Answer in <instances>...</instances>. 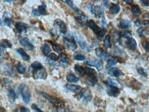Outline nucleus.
<instances>
[{"instance_id": "obj_26", "label": "nucleus", "mask_w": 149, "mask_h": 112, "mask_svg": "<svg viewBox=\"0 0 149 112\" xmlns=\"http://www.w3.org/2000/svg\"><path fill=\"white\" fill-rule=\"evenodd\" d=\"M131 23L128 20H121L119 23V27L122 29H128L131 28Z\"/></svg>"}, {"instance_id": "obj_16", "label": "nucleus", "mask_w": 149, "mask_h": 112, "mask_svg": "<svg viewBox=\"0 0 149 112\" xmlns=\"http://www.w3.org/2000/svg\"><path fill=\"white\" fill-rule=\"evenodd\" d=\"M107 94L109 95L110 96H113V97H116V96H117L120 94L119 88H118V87L111 85V86L109 87L108 90H107Z\"/></svg>"}, {"instance_id": "obj_45", "label": "nucleus", "mask_w": 149, "mask_h": 112, "mask_svg": "<svg viewBox=\"0 0 149 112\" xmlns=\"http://www.w3.org/2000/svg\"><path fill=\"white\" fill-rule=\"evenodd\" d=\"M143 47L146 52L149 53V43L148 42H144L143 43Z\"/></svg>"}, {"instance_id": "obj_3", "label": "nucleus", "mask_w": 149, "mask_h": 112, "mask_svg": "<svg viewBox=\"0 0 149 112\" xmlns=\"http://www.w3.org/2000/svg\"><path fill=\"white\" fill-rule=\"evenodd\" d=\"M39 94H41L42 96H43L45 99L49 100V101L54 106V107H56L57 108H60L61 107V105H62V104L61 103L60 100H59L57 98L54 97V96H51V95H49L45 92H40Z\"/></svg>"}, {"instance_id": "obj_44", "label": "nucleus", "mask_w": 149, "mask_h": 112, "mask_svg": "<svg viewBox=\"0 0 149 112\" xmlns=\"http://www.w3.org/2000/svg\"><path fill=\"white\" fill-rule=\"evenodd\" d=\"M48 58H51V59L55 61H57L58 60V56L55 54V53H51L50 54H49Z\"/></svg>"}, {"instance_id": "obj_5", "label": "nucleus", "mask_w": 149, "mask_h": 112, "mask_svg": "<svg viewBox=\"0 0 149 112\" xmlns=\"http://www.w3.org/2000/svg\"><path fill=\"white\" fill-rule=\"evenodd\" d=\"M91 98H92V95H91V91L89 89L82 90L78 96V98H79L83 102H88L91 99Z\"/></svg>"}, {"instance_id": "obj_20", "label": "nucleus", "mask_w": 149, "mask_h": 112, "mask_svg": "<svg viewBox=\"0 0 149 112\" xmlns=\"http://www.w3.org/2000/svg\"><path fill=\"white\" fill-rule=\"evenodd\" d=\"M15 28L19 33H26L27 31V26L24 23L17 22L15 24Z\"/></svg>"}, {"instance_id": "obj_9", "label": "nucleus", "mask_w": 149, "mask_h": 112, "mask_svg": "<svg viewBox=\"0 0 149 112\" xmlns=\"http://www.w3.org/2000/svg\"><path fill=\"white\" fill-rule=\"evenodd\" d=\"M47 76V74L44 67L38 70H33V77L35 79H45Z\"/></svg>"}, {"instance_id": "obj_11", "label": "nucleus", "mask_w": 149, "mask_h": 112, "mask_svg": "<svg viewBox=\"0 0 149 112\" xmlns=\"http://www.w3.org/2000/svg\"><path fill=\"white\" fill-rule=\"evenodd\" d=\"M54 25L58 28L59 30L62 34H65L68 30L66 24L61 19H56L54 21Z\"/></svg>"}, {"instance_id": "obj_7", "label": "nucleus", "mask_w": 149, "mask_h": 112, "mask_svg": "<svg viewBox=\"0 0 149 112\" xmlns=\"http://www.w3.org/2000/svg\"><path fill=\"white\" fill-rule=\"evenodd\" d=\"M63 43L65 46L68 50L73 51L76 48V44L75 43V39L74 38L64 37Z\"/></svg>"}, {"instance_id": "obj_51", "label": "nucleus", "mask_w": 149, "mask_h": 112, "mask_svg": "<svg viewBox=\"0 0 149 112\" xmlns=\"http://www.w3.org/2000/svg\"><path fill=\"white\" fill-rule=\"evenodd\" d=\"M20 111H22V112H29L30 110L28 109L27 108H24V107H22V108H21V109H20Z\"/></svg>"}, {"instance_id": "obj_24", "label": "nucleus", "mask_w": 149, "mask_h": 112, "mask_svg": "<svg viewBox=\"0 0 149 112\" xmlns=\"http://www.w3.org/2000/svg\"><path fill=\"white\" fill-rule=\"evenodd\" d=\"M61 58V65H68L70 64V58L68 56V55L65 53H62L60 56Z\"/></svg>"}, {"instance_id": "obj_29", "label": "nucleus", "mask_w": 149, "mask_h": 112, "mask_svg": "<svg viewBox=\"0 0 149 112\" xmlns=\"http://www.w3.org/2000/svg\"><path fill=\"white\" fill-rule=\"evenodd\" d=\"M109 10L111 11V13H112L113 14H118L120 10V7L117 4L112 3V4L110 6Z\"/></svg>"}, {"instance_id": "obj_34", "label": "nucleus", "mask_w": 149, "mask_h": 112, "mask_svg": "<svg viewBox=\"0 0 149 112\" xmlns=\"http://www.w3.org/2000/svg\"><path fill=\"white\" fill-rule=\"evenodd\" d=\"M42 51H43V53L44 55H47L48 54H49L51 52V48L49 47V45L47 44V43H45L43 45V48H42Z\"/></svg>"}, {"instance_id": "obj_47", "label": "nucleus", "mask_w": 149, "mask_h": 112, "mask_svg": "<svg viewBox=\"0 0 149 112\" xmlns=\"http://www.w3.org/2000/svg\"><path fill=\"white\" fill-rule=\"evenodd\" d=\"M32 14H33L34 15H35V16H37V17L41 16V14H40V13L39 12V10H38V9H37V10H36V9H32Z\"/></svg>"}, {"instance_id": "obj_21", "label": "nucleus", "mask_w": 149, "mask_h": 112, "mask_svg": "<svg viewBox=\"0 0 149 112\" xmlns=\"http://www.w3.org/2000/svg\"><path fill=\"white\" fill-rule=\"evenodd\" d=\"M65 87L66 90H68V91H70V92H78V91L81 90V87L80 86V85L67 84V85H65Z\"/></svg>"}, {"instance_id": "obj_36", "label": "nucleus", "mask_w": 149, "mask_h": 112, "mask_svg": "<svg viewBox=\"0 0 149 112\" xmlns=\"http://www.w3.org/2000/svg\"><path fill=\"white\" fill-rule=\"evenodd\" d=\"M131 12L135 15H139L141 14V10L139 7L137 5H133L131 8Z\"/></svg>"}, {"instance_id": "obj_46", "label": "nucleus", "mask_w": 149, "mask_h": 112, "mask_svg": "<svg viewBox=\"0 0 149 112\" xmlns=\"http://www.w3.org/2000/svg\"><path fill=\"white\" fill-rule=\"evenodd\" d=\"M32 109H34V111H36L37 112H42V111H43L41 109H40L39 108L37 107V105H36V104H33V105H32Z\"/></svg>"}, {"instance_id": "obj_32", "label": "nucleus", "mask_w": 149, "mask_h": 112, "mask_svg": "<svg viewBox=\"0 0 149 112\" xmlns=\"http://www.w3.org/2000/svg\"><path fill=\"white\" fill-rule=\"evenodd\" d=\"M31 67L33 70H40V69H42V68H43L42 64L39 61H34L32 63V65H31Z\"/></svg>"}, {"instance_id": "obj_50", "label": "nucleus", "mask_w": 149, "mask_h": 112, "mask_svg": "<svg viewBox=\"0 0 149 112\" xmlns=\"http://www.w3.org/2000/svg\"><path fill=\"white\" fill-rule=\"evenodd\" d=\"M123 1H125L126 3H127V4H129V5L131 4V3L133 2V0H123Z\"/></svg>"}, {"instance_id": "obj_13", "label": "nucleus", "mask_w": 149, "mask_h": 112, "mask_svg": "<svg viewBox=\"0 0 149 112\" xmlns=\"http://www.w3.org/2000/svg\"><path fill=\"white\" fill-rule=\"evenodd\" d=\"M12 17H13V16H12V14H11V13H8V12H5L4 13H3V24H4V25L10 27V26H11V24H12V20H11Z\"/></svg>"}, {"instance_id": "obj_17", "label": "nucleus", "mask_w": 149, "mask_h": 112, "mask_svg": "<svg viewBox=\"0 0 149 112\" xmlns=\"http://www.w3.org/2000/svg\"><path fill=\"white\" fill-rule=\"evenodd\" d=\"M61 1H63V2H65V3H67V4H68L69 6L74 11V12L77 13V14L82 15V11L80 10V9L78 8V7L76 6L72 0H61Z\"/></svg>"}, {"instance_id": "obj_10", "label": "nucleus", "mask_w": 149, "mask_h": 112, "mask_svg": "<svg viewBox=\"0 0 149 112\" xmlns=\"http://www.w3.org/2000/svg\"><path fill=\"white\" fill-rule=\"evenodd\" d=\"M125 40V45L128 48L131 49V50H134L137 47V43L135 40L133 39L132 37H129L127 38H122Z\"/></svg>"}, {"instance_id": "obj_23", "label": "nucleus", "mask_w": 149, "mask_h": 112, "mask_svg": "<svg viewBox=\"0 0 149 112\" xmlns=\"http://www.w3.org/2000/svg\"><path fill=\"white\" fill-rule=\"evenodd\" d=\"M8 98L11 102H14L15 101L17 98V94L14 90L11 89L8 91Z\"/></svg>"}, {"instance_id": "obj_1", "label": "nucleus", "mask_w": 149, "mask_h": 112, "mask_svg": "<svg viewBox=\"0 0 149 112\" xmlns=\"http://www.w3.org/2000/svg\"><path fill=\"white\" fill-rule=\"evenodd\" d=\"M86 26H88L89 28H91L93 30V33L95 35H97L98 37L103 38L104 36V34L106 33V30L104 29H101L96 25V24L94 22V21L93 20H89L87 21V24H86Z\"/></svg>"}, {"instance_id": "obj_18", "label": "nucleus", "mask_w": 149, "mask_h": 112, "mask_svg": "<svg viewBox=\"0 0 149 112\" xmlns=\"http://www.w3.org/2000/svg\"><path fill=\"white\" fill-rule=\"evenodd\" d=\"M97 83H98V78L96 75L88 77L85 81V83L89 86H94Z\"/></svg>"}, {"instance_id": "obj_4", "label": "nucleus", "mask_w": 149, "mask_h": 112, "mask_svg": "<svg viewBox=\"0 0 149 112\" xmlns=\"http://www.w3.org/2000/svg\"><path fill=\"white\" fill-rule=\"evenodd\" d=\"M73 35H74V38L78 43V44L81 45L82 48L84 49V50L88 51V52L90 51V50H89V47L88 46V45H87V42L85 41V40L84 39L83 35H81V34H78V33H74Z\"/></svg>"}, {"instance_id": "obj_33", "label": "nucleus", "mask_w": 149, "mask_h": 112, "mask_svg": "<svg viewBox=\"0 0 149 112\" xmlns=\"http://www.w3.org/2000/svg\"><path fill=\"white\" fill-rule=\"evenodd\" d=\"M107 83L110 85H113V86H116V87H118L121 86V85L120 84L119 82H118L117 80L111 79V78H108V79H107Z\"/></svg>"}, {"instance_id": "obj_41", "label": "nucleus", "mask_w": 149, "mask_h": 112, "mask_svg": "<svg viewBox=\"0 0 149 112\" xmlns=\"http://www.w3.org/2000/svg\"><path fill=\"white\" fill-rule=\"evenodd\" d=\"M116 63H117V62H116L115 60H113V59H109L108 61H107V68L111 67L112 66L115 65Z\"/></svg>"}, {"instance_id": "obj_22", "label": "nucleus", "mask_w": 149, "mask_h": 112, "mask_svg": "<svg viewBox=\"0 0 149 112\" xmlns=\"http://www.w3.org/2000/svg\"><path fill=\"white\" fill-rule=\"evenodd\" d=\"M16 51L21 55V56H22V58L24 61H29L30 59V56L27 54V53L25 52V50H24V49L17 48Z\"/></svg>"}, {"instance_id": "obj_25", "label": "nucleus", "mask_w": 149, "mask_h": 112, "mask_svg": "<svg viewBox=\"0 0 149 112\" xmlns=\"http://www.w3.org/2000/svg\"><path fill=\"white\" fill-rule=\"evenodd\" d=\"M67 80H68V82L70 83H77L78 81H79V79L78 77H76L74 74L71 72L68 73L66 76Z\"/></svg>"}, {"instance_id": "obj_40", "label": "nucleus", "mask_w": 149, "mask_h": 112, "mask_svg": "<svg viewBox=\"0 0 149 112\" xmlns=\"http://www.w3.org/2000/svg\"><path fill=\"white\" fill-rule=\"evenodd\" d=\"M45 62H46V63L49 64V65L51 66H56V65H58V64H57L56 61H55L51 59V58H49L47 57L46 61H45Z\"/></svg>"}, {"instance_id": "obj_2", "label": "nucleus", "mask_w": 149, "mask_h": 112, "mask_svg": "<svg viewBox=\"0 0 149 112\" xmlns=\"http://www.w3.org/2000/svg\"><path fill=\"white\" fill-rule=\"evenodd\" d=\"M19 91L21 95L22 96L23 101L25 103L28 104L30 102V98H31V93H30V91L29 88H28V87L25 84H22L19 86Z\"/></svg>"}, {"instance_id": "obj_53", "label": "nucleus", "mask_w": 149, "mask_h": 112, "mask_svg": "<svg viewBox=\"0 0 149 112\" xmlns=\"http://www.w3.org/2000/svg\"><path fill=\"white\" fill-rule=\"evenodd\" d=\"M135 24L137 26H140L141 24H142V23L139 22V21H136V22H135Z\"/></svg>"}, {"instance_id": "obj_37", "label": "nucleus", "mask_w": 149, "mask_h": 112, "mask_svg": "<svg viewBox=\"0 0 149 112\" xmlns=\"http://www.w3.org/2000/svg\"><path fill=\"white\" fill-rule=\"evenodd\" d=\"M104 45H106L107 47H109V48H111V39H110V37L109 35L106 36V37L104 38Z\"/></svg>"}, {"instance_id": "obj_49", "label": "nucleus", "mask_w": 149, "mask_h": 112, "mask_svg": "<svg viewBox=\"0 0 149 112\" xmlns=\"http://www.w3.org/2000/svg\"><path fill=\"white\" fill-rule=\"evenodd\" d=\"M142 24V25L145 26H149V22H148V21H146V20L143 21Z\"/></svg>"}, {"instance_id": "obj_52", "label": "nucleus", "mask_w": 149, "mask_h": 112, "mask_svg": "<svg viewBox=\"0 0 149 112\" xmlns=\"http://www.w3.org/2000/svg\"><path fill=\"white\" fill-rule=\"evenodd\" d=\"M103 3H104V6L106 8H108V4H109V1L108 0H102Z\"/></svg>"}, {"instance_id": "obj_14", "label": "nucleus", "mask_w": 149, "mask_h": 112, "mask_svg": "<svg viewBox=\"0 0 149 112\" xmlns=\"http://www.w3.org/2000/svg\"><path fill=\"white\" fill-rule=\"evenodd\" d=\"M107 73L109 74L111 77H120L121 76H123L124 74L122 73L121 70L118 69L117 67H113L109 70H108Z\"/></svg>"}, {"instance_id": "obj_35", "label": "nucleus", "mask_w": 149, "mask_h": 112, "mask_svg": "<svg viewBox=\"0 0 149 112\" xmlns=\"http://www.w3.org/2000/svg\"><path fill=\"white\" fill-rule=\"evenodd\" d=\"M45 8H46V6L45 4H43L41 6H40L38 7V10H39V12L40 13V14L41 15H47V12L46 10V9H45Z\"/></svg>"}, {"instance_id": "obj_42", "label": "nucleus", "mask_w": 149, "mask_h": 112, "mask_svg": "<svg viewBox=\"0 0 149 112\" xmlns=\"http://www.w3.org/2000/svg\"><path fill=\"white\" fill-rule=\"evenodd\" d=\"M52 48H53V50H54L56 52H57V53H60V52H61V51H62L63 48L60 46V45L53 44V43H52Z\"/></svg>"}, {"instance_id": "obj_12", "label": "nucleus", "mask_w": 149, "mask_h": 112, "mask_svg": "<svg viewBox=\"0 0 149 112\" xmlns=\"http://www.w3.org/2000/svg\"><path fill=\"white\" fill-rule=\"evenodd\" d=\"M95 54L97 56H98L99 58H100L102 60H107L109 58V54L106 51L102 50V48H96L95 50Z\"/></svg>"}, {"instance_id": "obj_39", "label": "nucleus", "mask_w": 149, "mask_h": 112, "mask_svg": "<svg viewBox=\"0 0 149 112\" xmlns=\"http://www.w3.org/2000/svg\"><path fill=\"white\" fill-rule=\"evenodd\" d=\"M17 71L19 74H24L25 72H26V68L21 63H19L18 65H17Z\"/></svg>"}, {"instance_id": "obj_43", "label": "nucleus", "mask_w": 149, "mask_h": 112, "mask_svg": "<svg viewBox=\"0 0 149 112\" xmlns=\"http://www.w3.org/2000/svg\"><path fill=\"white\" fill-rule=\"evenodd\" d=\"M137 72L140 75H142V77H147V73L146 72V71L143 69L142 67H139L137 68Z\"/></svg>"}, {"instance_id": "obj_30", "label": "nucleus", "mask_w": 149, "mask_h": 112, "mask_svg": "<svg viewBox=\"0 0 149 112\" xmlns=\"http://www.w3.org/2000/svg\"><path fill=\"white\" fill-rule=\"evenodd\" d=\"M85 74L88 76V77L95 76L96 75V72H95L93 69H91V68L86 67L85 68Z\"/></svg>"}, {"instance_id": "obj_48", "label": "nucleus", "mask_w": 149, "mask_h": 112, "mask_svg": "<svg viewBox=\"0 0 149 112\" xmlns=\"http://www.w3.org/2000/svg\"><path fill=\"white\" fill-rule=\"evenodd\" d=\"M141 3L144 6H149V0H141Z\"/></svg>"}, {"instance_id": "obj_54", "label": "nucleus", "mask_w": 149, "mask_h": 112, "mask_svg": "<svg viewBox=\"0 0 149 112\" xmlns=\"http://www.w3.org/2000/svg\"><path fill=\"white\" fill-rule=\"evenodd\" d=\"M15 0H4L5 2H8V3H10V2H13Z\"/></svg>"}, {"instance_id": "obj_31", "label": "nucleus", "mask_w": 149, "mask_h": 112, "mask_svg": "<svg viewBox=\"0 0 149 112\" xmlns=\"http://www.w3.org/2000/svg\"><path fill=\"white\" fill-rule=\"evenodd\" d=\"M12 43H11L10 41H8V40L3 39L1 41V47H3V48H11L12 47Z\"/></svg>"}, {"instance_id": "obj_15", "label": "nucleus", "mask_w": 149, "mask_h": 112, "mask_svg": "<svg viewBox=\"0 0 149 112\" xmlns=\"http://www.w3.org/2000/svg\"><path fill=\"white\" fill-rule=\"evenodd\" d=\"M91 13L94 15L95 16L98 18L102 17L103 15H104V11H103V9L100 6H93L92 13Z\"/></svg>"}, {"instance_id": "obj_38", "label": "nucleus", "mask_w": 149, "mask_h": 112, "mask_svg": "<svg viewBox=\"0 0 149 112\" xmlns=\"http://www.w3.org/2000/svg\"><path fill=\"white\" fill-rule=\"evenodd\" d=\"M137 34H138V35L141 37H144V36H146L147 35L146 30H145L144 28H139V29L137 30Z\"/></svg>"}, {"instance_id": "obj_28", "label": "nucleus", "mask_w": 149, "mask_h": 112, "mask_svg": "<svg viewBox=\"0 0 149 112\" xmlns=\"http://www.w3.org/2000/svg\"><path fill=\"white\" fill-rule=\"evenodd\" d=\"M74 70H75L76 72L79 76H83L85 74V68L80 65H78V64H76L74 66Z\"/></svg>"}, {"instance_id": "obj_8", "label": "nucleus", "mask_w": 149, "mask_h": 112, "mask_svg": "<svg viewBox=\"0 0 149 112\" xmlns=\"http://www.w3.org/2000/svg\"><path fill=\"white\" fill-rule=\"evenodd\" d=\"M18 40L19 43L22 44L24 47L28 50H33L34 49V46L32 45V43L29 41L28 38L23 37L22 36H19Z\"/></svg>"}, {"instance_id": "obj_27", "label": "nucleus", "mask_w": 149, "mask_h": 112, "mask_svg": "<svg viewBox=\"0 0 149 112\" xmlns=\"http://www.w3.org/2000/svg\"><path fill=\"white\" fill-rule=\"evenodd\" d=\"M74 58L76 61H84L85 60V56L83 53H82L80 51H77L74 54Z\"/></svg>"}, {"instance_id": "obj_6", "label": "nucleus", "mask_w": 149, "mask_h": 112, "mask_svg": "<svg viewBox=\"0 0 149 112\" xmlns=\"http://www.w3.org/2000/svg\"><path fill=\"white\" fill-rule=\"evenodd\" d=\"M85 63L87 64L88 65H90V66H92V67H95L98 70V71H100L103 67L102 62L101 61L95 59V58H89L87 60H86Z\"/></svg>"}, {"instance_id": "obj_19", "label": "nucleus", "mask_w": 149, "mask_h": 112, "mask_svg": "<svg viewBox=\"0 0 149 112\" xmlns=\"http://www.w3.org/2000/svg\"><path fill=\"white\" fill-rule=\"evenodd\" d=\"M75 19L76 20V22H77L80 26H86V24H87V22L88 17H87V16H85V15H81L79 17H76Z\"/></svg>"}]
</instances>
